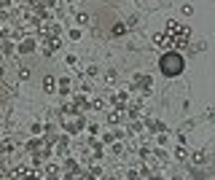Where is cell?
I'll use <instances>...</instances> for the list:
<instances>
[{"mask_svg":"<svg viewBox=\"0 0 215 180\" xmlns=\"http://www.w3.org/2000/svg\"><path fill=\"white\" fill-rule=\"evenodd\" d=\"M161 73L167 75V78L180 75V73H183V59H180V54H164V57H161Z\"/></svg>","mask_w":215,"mask_h":180,"instance_id":"6da1fadb","label":"cell"},{"mask_svg":"<svg viewBox=\"0 0 215 180\" xmlns=\"http://www.w3.org/2000/svg\"><path fill=\"white\" fill-rule=\"evenodd\" d=\"M207 118H215V108H210V110H207Z\"/></svg>","mask_w":215,"mask_h":180,"instance_id":"3957f363","label":"cell"},{"mask_svg":"<svg viewBox=\"0 0 215 180\" xmlns=\"http://www.w3.org/2000/svg\"><path fill=\"white\" fill-rule=\"evenodd\" d=\"M183 13H186V16H191V13H194V6H188V3H186V6H183Z\"/></svg>","mask_w":215,"mask_h":180,"instance_id":"7a4b0ae2","label":"cell"}]
</instances>
